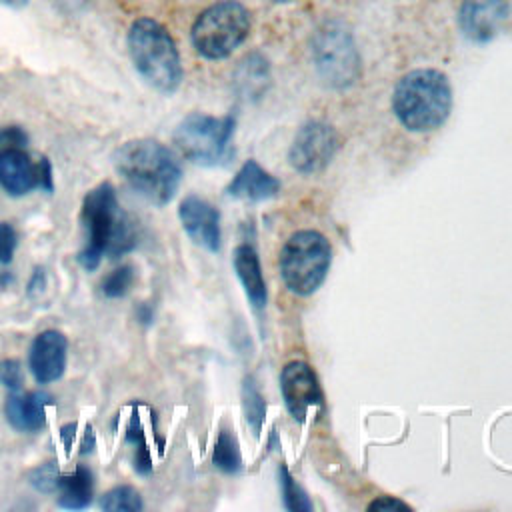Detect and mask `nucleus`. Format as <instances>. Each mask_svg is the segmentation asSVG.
<instances>
[{
  "label": "nucleus",
  "instance_id": "f257e3e1",
  "mask_svg": "<svg viewBox=\"0 0 512 512\" xmlns=\"http://www.w3.org/2000/svg\"><path fill=\"white\" fill-rule=\"evenodd\" d=\"M80 220L86 228V244L76 260L88 272L98 268L102 256L120 258L134 250L138 242L136 224L120 208L110 182L98 184L84 196Z\"/></svg>",
  "mask_w": 512,
  "mask_h": 512
},
{
  "label": "nucleus",
  "instance_id": "f03ea898",
  "mask_svg": "<svg viewBox=\"0 0 512 512\" xmlns=\"http://www.w3.org/2000/svg\"><path fill=\"white\" fill-rule=\"evenodd\" d=\"M112 160L124 182L154 206L168 204L180 186V162L168 146L154 138L120 144Z\"/></svg>",
  "mask_w": 512,
  "mask_h": 512
},
{
  "label": "nucleus",
  "instance_id": "7ed1b4c3",
  "mask_svg": "<svg viewBox=\"0 0 512 512\" xmlns=\"http://www.w3.org/2000/svg\"><path fill=\"white\" fill-rule=\"evenodd\" d=\"M452 108L448 76L434 68H418L402 76L392 94V110L410 132L440 128Z\"/></svg>",
  "mask_w": 512,
  "mask_h": 512
},
{
  "label": "nucleus",
  "instance_id": "20e7f679",
  "mask_svg": "<svg viewBox=\"0 0 512 512\" xmlns=\"http://www.w3.org/2000/svg\"><path fill=\"white\" fill-rule=\"evenodd\" d=\"M128 54L138 74L158 92L172 94L182 82L178 46L164 24L138 18L128 30Z\"/></svg>",
  "mask_w": 512,
  "mask_h": 512
},
{
  "label": "nucleus",
  "instance_id": "39448f33",
  "mask_svg": "<svg viewBox=\"0 0 512 512\" xmlns=\"http://www.w3.org/2000/svg\"><path fill=\"white\" fill-rule=\"evenodd\" d=\"M332 262V246L318 230L294 232L280 252V274L286 288L310 296L324 282Z\"/></svg>",
  "mask_w": 512,
  "mask_h": 512
},
{
  "label": "nucleus",
  "instance_id": "423d86ee",
  "mask_svg": "<svg viewBox=\"0 0 512 512\" xmlns=\"http://www.w3.org/2000/svg\"><path fill=\"white\" fill-rule=\"evenodd\" d=\"M250 32V12L238 0L208 6L192 26V44L208 60L228 58Z\"/></svg>",
  "mask_w": 512,
  "mask_h": 512
},
{
  "label": "nucleus",
  "instance_id": "0eeeda50",
  "mask_svg": "<svg viewBox=\"0 0 512 512\" xmlns=\"http://www.w3.org/2000/svg\"><path fill=\"white\" fill-rule=\"evenodd\" d=\"M236 120L232 116L188 114L174 130V144L184 158L200 166H218L230 158V140Z\"/></svg>",
  "mask_w": 512,
  "mask_h": 512
},
{
  "label": "nucleus",
  "instance_id": "6e6552de",
  "mask_svg": "<svg viewBox=\"0 0 512 512\" xmlns=\"http://www.w3.org/2000/svg\"><path fill=\"white\" fill-rule=\"evenodd\" d=\"M314 64L322 80L334 88H346L360 74V56L352 34L340 22H326L312 40Z\"/></svg>",
  "mask_w": 512,
  "mask_h": 512
},
{
  "label": "nucleus",
  "instance_id": "1a4fd4ad",
  "mask_svg": "<svg viewBox=\"0 0 512 512\" xmlns=\"http://www.w3.org/2000/svg\"><path fill=\"white\" fill-rule=\"evenodd\" d=\"M338 150V134L324 122H306L294 136L288 150L292 168L302 174H314L322 170Z\"/></svg>",
  "mask_w": 512,
  "mask_h": 512
},
{
  "label": "nucleus",
  "instance_id": "9d476101",
  "mask_svg": "<svg viewBox=\"0 0 512 512\" xmlns=\"http://www.w3.org/2000/svg\"><path fill=\"white\" fill-rule=\"evenodd\" d=\"M280 390L288 412L296 420H304L310 410L322 404L318 378L308 362L292 360L280 372Z\"/></svg>",
  "mask_w": 512,
  "mask_h": 512
},
{
  "label": "nucleus",
  "instance_id": "9b49d317",
  "mask_svg": "<svg viewBox=\"0 0 512 512\" xmlns=\"http://www.w3.org/2000/svg\"><path fill=\"white\" fill-rule=\"evenodd\" d=\"M178 218L194 244L210 252L220 250V214L208 200L196 194L186 196L178 206Z\"/></svg>",
  "mask_w": 512,
  "mask_h": 512
},
{
  "label": "nucleus",
  "instance_id": "f8f14e48",
  "mask_svg": "<svg viewBox=\"0 0 512 512\" xmlns=\"http://www.w3.org/2000/svg\"><path fill=\"white\" fill-rule=\"evenodd\" d=\"M508 16L510 0H464L458 22L470 40L486 42L504 26Z\"/></svg>",
  "mask_w": 512,
  "mask_h": 512
},
{
  "label": "nucleus",
  "instance_id": "ddd939ff",
  "mask_svg": "<svg viewBox=\"0 0 512 512\" xmlns=\"http://www.w3.org/2000/svg\"><path fill=\"white\" fill-rule=\"evenodd\" d=\"M68 342L60 330L40 332L30 346V372L38 384H50L62 378L66 370Z\"/></svg>",
  "mask_w": 512,
  "mask_h": 512
},
{
  "label": "nucleus",
  "instance_id": "4468645a",
  "mask_svg": "<svg viewBox=\"0 0 512 512\" xmlns=\"http://www.w3.org/2000/svg\"><path fill=\"white\" fill-rule=\"evenodd\" d=\"M0 186L10 196H26L40 186L38 162L24 148L0 150Z\"/></svg>",
  "mask_w": 512,
  "mask_h": 512
},
{
  "label": "nucleus",
  "instance_id": "2eb2a0df",
  "mask_svg": "<svg viewBox=\"0 0 512 512\" xmlns=\"http://www.w3.org/2000/svg\"><path fill=\"white\" fill-rule=\"evenodd\" d=\"M52 404V396L46 392L14 390L4 402V416L8 424L18 432H38L46 426V406Z\"/></svg>",
  "mask_w": 512,
  "mask_h": 512
},
{
  "label": "nucleus",
  "instance_id": "dca6fc26",
  "mask_svg": "<svg viewBox=\"0 0 512 512\" xmlns=\"http://www.w3.org/2000/svg\"><path fill=\"white\" fill-rule=\"evenodd\" d=\"M280 182L268 174L256 160H246L236 172L232 182L226 186V194L240 200L260 202L276 196Z\"/></svg>",
  "mask_w": 512,
  "mask_h": 512
},
{
  "label": "nucleus",
  "instance_id": "f3484780",
  "mask_svg": "<svg viewBox=\"0 0 512 512\" xmlns=\"http://www.w3.org/2000/svg\"><path fill=\"white\" fill-rule=\"evenodd\" d=\"M232 262H234V270L244 286V292H246L250 304L254 308H264L266 306V282L262 276V268H260L256 250L248 244H240L234 250Z\"/></svg>",
  "mask_w": 512,
  "mask_h": 512
},
{
  "label": "nucleus",
  "instance_id": "a211bd4d",
  "mask_svg": "<svg viewBox=\"0 0 512 512\" xmlns=\"http://www.w3.org/2000/svg\"><path fill=\"white\" fill-rule=\"evenodd\" d=\"M58 504L66 510H84L92 502L94 476L86 466H76L70 474L60 476Z\"/></svg>",
  "mask_w": 512,
  "mask_h": 512
},
{
  "label": "nucleus",
  "instance_id": "6ab92c4d",
  "mask_svg": "<svg viewBox=\"0 0 512 512\" xmlns=\"http://www.w3.org/2000/svg\"><path fill=\"white\" fill-rule=\"evenodd\" d=\"M212 464L218 470L226 472V474H236L242 468V456H240L238 440L228 428H222L218 438H216L214 452H212Z\"/></svg>",
  "mask_w": 512,
  "mask_h": 512
},
{
  "label": "nucleus",
  "instance_id": "aec40b11",
  "mask_svg": "<svg viewBox=\"0 0 512 512\" xmlns=\"http://www.w3.org/2000/svg\"><path fill=\"white\" fill-rule=\"evenodd\" d=\"M98 506L104 512H138L144 508V502L140 492L134 486L122 484L102 494L98 500Z\"/></svg>",
  "mask_w": 512,
  "mask_h": 512
},
{
  "label": "nucleus",
  "instance_id": "412c9836",
  "mask_svg": "<svg viewBox=\"0 0 512 512\" xmlns=\"http://www.w3.org/2000/svg\"><path fill=\"white\" fill-rule=\"evenodd\" d=\"M266 80H268V66H266V62H264L262 58H258L256 54L248 56V58L240 64L236 82H238V86L242 88L244 94H248V96L260 94L262 88H264V84H266Z\"/></svg>",
  "mask_w": 512,
  "mask_h": 512
},
{
  "label": "nucleus",
  "instance_id": "4be33fe9",
  "mask_svg": "<svg viewBox=\"0 0 512 512\" xmlns=\"http://www.w3.org/2000/svg\"><path fill=\"white\" fill-rule=\"evenodd\" d=\"M242 406H244L246 422L252 426L254 434H258L260 426H262V420H264L266 404H264V398H262V394L256 388L252 378L244 380V386H242Z\"/></svg>",
  "mask_w": 512,
  "mask_h": 512
},
{
  "label": "nucleus",
  "instance_id": "5701e85b",
  "mask_svg": "<svg viewBox=\"0 0 512 512\" xmlns=\"http://www.w3.org/2000/svg\"><path fill=\"white\" fill-rule=\"evenodd\" d=\"M126 440L136 446V452H134V468H136V472L142 474V476L150 474L152 458H150V450L146 446V438H144V430L140 426L138 414H132V418H130V424H128V430H126Z\"/></svg>",
  "mask_w": 512,
  "mask_h": 512
},
{
  "label": "nucleus",
  "instance_id": "b1692460",
  "mask_svg": "<svg viewBox=\"0 0 512 512\" xmlns=\"http://www.w3.org/2000/svg\"><path fill=\"white\" fill-rule=\"evenodd\" d=\"M132 284H134V268L126 264L106 274L100 284V290L106 298H122L130 292Z\"/></svg>",
  "mask_w": 512,
  "mask_h": 512
},
{
  "label": "nucleus",
  "instance_id": "393cba45",
  "mask_svg": "<svg viewBox=\"0 0 512 512\" xmlns=\"http://www.w3.org/2000/svg\"><path fill=\"white\" fill-rule=\"evenodd\" d=\"M280 480H282V494H284V504L288 510L294 512H308L312 510V504L308 496L302 492V488L290 478L286 468H280Z\"/></svg>",
  "mask_w": 512,
  "mask_h": 512
},
{
  "label": "nucleus",
  "instance_id": "a878e982",
  "mask_svg": "<svg viewBox=\"0 0 512 512\" xmlns=\"http://www.w3.org/2000/svg\"><path fill=\"white\" fill-rule=\"evenodd\" d=\"M30 484L40 492H54L60 484V470L54 460L40 464L30 474Z\"/></svg>",
  "mask_w": 512,
  "mask_h": 512
},
{
  "label": "nucleus",
  "instance_id": "bb28decb",
  "mask_svg": "<svg viewBox=\"0 0 512 512\" xmlns=\"http://www.w3.org/2000/svg\"><path fill=\"white\" fill-rule=\"evenodd\" d=\"M0 384H4L8 390H20L24 384L22 366L14 358H6L0 362Z\"/></svg>",
  "mask_w": 512,
  "mask_h": 512
},
{
  "label": "nucleus",
  "instance_id": "cd10ccee",
  "mask_svg": "<svg viewBox=\"0 0 512 512\" xmlns=\"http://www.w3.org/2000/svg\"><path fill=\"white\" fill-rule=\"evenodd\" d=\"M18 246V234L8 222H0V264H8L14 258Z\"/></svg>",
  "mask_w": 512,
  "mask_h": 512
},
{
  "label": "nucleus",
  "instance_id": "c85d7f7f",
  "mask_svg": "<svg viewBox=\"0 0 512 512\" xmlns=\"http://www.w3.org/2000/svg\"><path fill=\"white\" fill-rule=\"evenodd\" d=\"M28 134L20 126H4L0 128V150L26 148Z\"/></svg>",
  "mask_w": 512,
  "mask_h": 512
},
{
  "label": "nucleus",
  "instance_id": "c756f323",
  "mask_svg": "<svg viewBox=\"0 0 512 512\" xmlns=\"http://www.w3.org/2000/svg\"><path fill=\"white\" fill-rule=\"evenodd\" d=\"M368 510H370V512H374V510H378V512H392V510H404V512H408L410 506L404 504L402 500L394 498V496H380V498H376V500H372V502L368 504Z\"/></svg>",
  "mask_w": 512,
  "mask_h": 512
},
{
  "label": "nucleus",
  "instance_id": "7c9ffc66",
  "mask_svg": "<svg viewBox=\"0 0 512 512\" xmlns=\"http://www.w3.org/2000/svg\"><path fill=\"white\" fill-rule=\"evenodd\" d=\"M38 174H40V188H44L46 192H52L54 182H52V164L48 158H40L38 160Z\"/></svg>",
  "mask_w": 512,
  "mask_h": 512
},
{
  "label": "nucleus",
  "instance_id": "2f4dec72",
  "mask_svg": "<svg viewBox=\"0 0 512 512\" xmlns=\"http://www.w3.org/2000/svg\"><path fill=\"white\" fill-rule=\"evenodd\" d=\"M44 288H46V272H44V268L38 266V268L32 272V276H30L28 294H30V296H38V294L44 292Z\"/></svg>",
  "mask_w": 512,
  "mask_h": 512
},
{
  "label": "nucleus",
  "instance_id": "473e14b6",
  "mask_svg": "<svg viewBox=\"0 0 512 512\" xmlns=\"http://www.w3.org/2000/svg\"><path fill=\"white\" fill-rule=\"evenodd\" d=\"M90 2H92V0H56L58 8H60L62 12H68V14H78V12H82L84 8L90 6Z\"/></svg>",
  "mask_w": 512,
  "mask_h": 512
},
{
  "label": "nucleus",
  "instance_id": "72a5a7b5",
  "mask_svg": "<svg viewBox=\"0 0 512 512\" xmlns=\"http://www.w3.org/2000/svg\"><path fill=\"white\" fill-rule=\"evenodd\" d=\"M74 436H76V424H74V422H70V424L62 426V430H60V438H62V444H64V448H66V450L72 446Z\"/></svg>",
  "mask_w": 512,
  "mask_h": 512
},
{
  "label": "nucleus",
  "instance_id": "f704fd0d",
  "mask_svg": "<svg viewBox=\"0 0 512 512\" xmlns=\"http://www.w3.org/2000/svg\"><path fill=\"white\" fill-rule=\"evenodd\" d=\"M96 446V440H94V434H92V428L90 424L86 426V432H84V442H82V452H92V448Z\"/></svg>",
  "mask_w": 512,
  "mask_h": 512
},
{
  "label": "nucleus",
  "instance_id": "c9c22d12",
  "mask_svg": "<svg viewBox=\"0 0 512 512\" xmlns=\"http://www.w3.org/2000/svg\"><path fill=\"white\" fill-rule=\"evenodd\" d=\"M30 0H0L2 6H8V8H24Z\"/></svg>",
  "mask_w": 512,
  "mask_h": 512
},
{
  "label": "nucleus",
  "instance_id": "e433bc0d",
  "mask_svg": "<svg viewBox=\"0 0 512 512\" xmlns=\"http://www.w3.org/2000/svg\"><path fill=\"white\" fill-rule=\"evenodd\" d=\"M274 2H290V0H274Z\"/></svg>",
  "mask_w": 512,
  "mask_h": 512
}]
</instances>
